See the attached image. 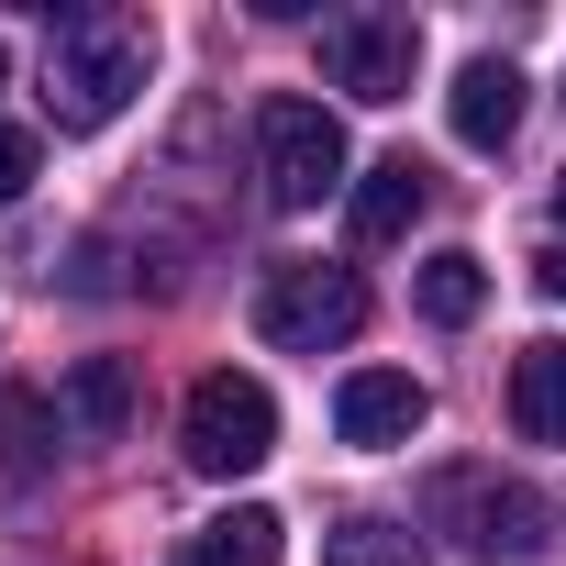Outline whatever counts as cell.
Segmentation results:
<instances>
[{"mask_svg":"<svg viewBox=\"0 0 566 566\" xmlns=\"http://www.w3.org/2000/svg\"><path fill=\"white\" fill-rule=\"evenodd\" d=\"M255 178H266L277 211L334 200V189H345V123H334L323 101H301V90L255 101Z\"/></svg>","mask_w":566,"mask_h":566,"instance_id":"obj_2","label":"cell"},{"mask_svg":"<svg viewBox=\"0 0 566 566\" xmlns=\"http://www.w3.org/2000/svg\"><path fill=\"white\" fill-rule=\"evenodd\" d=\"M367 323V277L356 266H266L255 277V334L277 356H334Z\"/></svg>","mask_w":566,"mask_h":566,"instance_id":"obj_3","label":"cell"},{"mask_svg":"<svg viewBox=\"0 0 566 566\" xmlns=\"http://www.w3.org/2000/svg\"><path fill=\"white\" fill-rule=\"evenodd\" d=\"M145 67H156L145 23L67 12V23H56V45H45V123H56V134H101V123H123V112H134V90H145Z\"/></svg>","mask_w":566,"mask_h":566,"instance_id":"obj_1","label":"cell"},{"mask_svg":"<svg viewBox=\"0 0 566 566\" xmlns=\"http://www.w3.org/2000/svg\"><path fill=\"white\" fill-rule=\"evenodd\" d=\"M422 312H433L444 334L478 323V312H489V266H478V255H433V266H422Z\"/></svg>","mask_w":566,"mask_h":566,"instance_id":"obj_14","label":"cell"},{"mask_svg":"<svg viewBox=\"0 0 566 566\" xmlns=\"http://www.w3.org/2000/svg\"><path fill=\"white\" fill-rule=\"evenodd\" d=\"M323 566H422V544L400 522H345V533H323Z\"/></svg>","mask_w":566,"mask_h":566,"instance_id":"obj_15","label":"cell"},{"mask_svg":"<svg viewBox=\"0 0 566 566\" xmlns=\"http://www.w3.org/2000/svg\"><path fill=\"white\" fill-rule=\"evenodd\" d=\"M277 555H290V533H277V511H255V500L178 544V566H277Z\"/></svg>","mask_w":566,"mask_h":566,"instance_id":"obj_12","label":"cell"},{"mask_svg":"<svg viewBox=\"0 0 566 566\" xmlns=\"http://www.w3.org/2000/svg\"><path fill=\"white\" fill-rule=\"evenodd\" d=\"M56 444H67V411L45 389H0V478H45Z\"/></svg>","mask_w":566,"mask_h":566,"instance_id":"obj_13","label":"cell"},{"mask_svg":"<svg viewBox=\"0 0 566 566\" xmlns=\"http://www.w3.org/2000/svg\"><path fill=\"white\" fill-rule=\"evenodd\" d=\"M34 189V134H12V123H0V211H12Z\"/></svg>","mask_w":566,"mask_h":566,"instance_id":"obj_16","label":"cell"},{"mask_svg":"<svg viewBox=\"0 0 566 566\" xmlns=\"http://www.w3.org/2000/svg\"><path fill=\"white\" fill-rule=\"evenodd\" d=\"M0 67H12V56H0Z\"/></svg>","mask_w":566,"mask_h":566,"instance_id":"obj_19","label":"cell"},{"mask_svg":"<svg viewBox=\"0 0 566 566\" xmlns=\"http://www.w3.org/2000/svg\"><path fill=\"white\" fill-rule=\"evenodd\" d=\"M533 290H544V301H566V244H544V255H533Z\"/></svg>","mask_w":566,"mask_h":566,"instance_id":"obj_17","label":"cell"},{"mask_svg":"<svg viewBox=\"0 0 566 566\" xmlns=\"http://www.w3.org/2000/svg\"><path fill=\"white\" fill-rule=\"evenodd\" d=\"M411 67H422V23L411 12H345V23H323V78L334 90L411 101Z\"/></svg>","mask_w":566,"mask_h":566,"instance_id":"obj_6","label":"cell"},{"mask_svg":"<svg viewBox=\"0 0 566 566\" xmlns=\"http://www.w3.org/2000/svg\"><path fill=\"white\" fill-rule=\"evenodd\" d=\"M422 422H433V389H422L411 367H356V378L334 389V433H345V444H367V455L411 444Z\"/></svg>","mask_w":566,"mask_h":566,"instance_id":"obj_7","label":"cell"},{"mask_svg":"<svg viewBox=\"0 0 566 566\" xmlns=\"http://www.w3.org/2000/svg\"><path fill=\"white\" fill-rule=\"evenodd\" d=\"M178 455H189L200 478H244V467H266V455H277V400H266V378L211 367V378L189 389V411H178Z\"/></svg>","mask_w":566,"mask_h":566,"instance_id":"obj_4","label":"cell"},{"mask_svg":"<svg viewBox=\"0 0 566 566\" xmlns=\"http://www.w3.org/2000/svg\"><path fill=\"white\" fill-rule=\"evenodd\" d=\"M555 222H566V189H555Z\"/></svg>","mask_w":566,"mask_h":566,"instance_id":"obj_18","label":"cell"},{"mask_svg":"<svg viewBox=\"0 0 566 566\" xmlns=\"http://www.w3.org/2000/svg\"><path fill=\"white\" fill-rule=\"evenodd\" d=\"M511 422H522V444H566V334L511 356Z\"/></svg>","mask_w":566,"mask_h":566,"instance_id":"obj_11","label":"cell"},{"mask_svg":"<svg viewBox=\"0 0 566 566\" xmlns=\"http://www.w3.org/2000/svg\"><path fill=\"white\" fill-rule=\"evenodd\" d=\"M422 200H433V167H411V156H378V167L356 178V244H400V233L422 222Z\"/></svg>","mask_w":566,"mask_h":566,"instance_id":"obj_10","label":"cell"},{"mask_svg":"<svg viewBox=\"0 0 566 566\" xmlns=\"http://www.w3.org/2000/svg\"><path fill=\"white\" fill-rule=\"evenodd\" d=\"M455 145H511V123H522V67L511 56H467V78H455Z\"/></svg>","mask_w":566,"mask_h":566,"instance_id":"obj_9","label":"cell"},{"mask_svg":"<svg viewBox=\"0 0 566 566\" xmlns=\"http://www.w3.org/2000/svg\"><path fill=\"white\" fill-rule=\"evenodd\" d=\"M134 400H145V389H134V367H123V356H78V367H67V389H56V411H67V433H78V444H112V433L134 422Z\"/></svg>","mask_w":566,"mask_h":566,"instance_id":"obj_8","label":"cell"},{"mask_svg":"<svg viewBox=\"0 0 566 566\" xmlns=\"http://www.w3.org/2000/svg\"><path fill=\"white\" fill-rule=\"evenodd\" d=\"M433 522H444L467 555H533V544H544V500H533L522 478H500V467H455V478L433 489Z\"/></svg>","mask_w":566,"mask_h":566,"instance_id":"obj_5","label":"cell"}]
</instances>
